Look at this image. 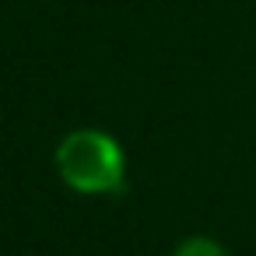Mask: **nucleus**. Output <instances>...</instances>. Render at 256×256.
I'll return each instance as SVG.
<instances>
[{"mask_svg": "<svg viewBox=\"0 0 256 256\" xmlns=\"http://www.w3.org/2000/svg\"><path fill=\"white\" fill-rule=\"evenodd\" d=\"M60 182L78 196H112L126 190V151L98 126H78L60 137L53 151Z\"/></svg>", "mask_w": 256, "mask_h": 256, "instance_id": "1", "label": "nucleus"}, {"mask_svg": "<svg viewBox=\"0 0 256 256\" xmlns=\"http://www.w3.org/2000/svg\"><path fill=\"white\" fill-rule=\"evenodd\" d=\"M172 256H232L228 249H224V242H218L214 235H186V238H179L176 242V249H172Z\"/></svg>", "mask_w": 256, "mask_h": 256, "instance_id": "2", "label": "nucleus"}]
</instances>
